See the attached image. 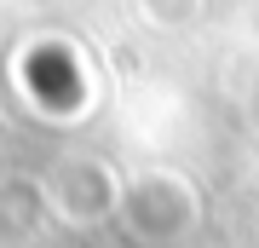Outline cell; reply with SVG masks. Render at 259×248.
<instances>
[{"label":"cell","instance_id":"cell-1","mask_svg":"<svg viewBox=\"0 0 259 248\" xmlns=\"http://www.w3.org/2000/svg\"><path fill=\"white\" fill-rule=\"evenodd\" d=\"M202 214L207 208H202V191H196L190 173H179V167H139V173H127L115 225L127 231L133 248H185L202 231Z\"/></svg>","mask_w":259,"mask_h":248},{"label":"cell","instance_id":"cell-2","mask_svg":"<svg viewBox=\"0 0 259 248\" xmlns=\"http://www.w3.org/2000/svg\"><path fill=\"white\" fill-rule=\"evenodd\" d=\"M121 191H127V173L104 156H64L47 167V196H52V220L69 231H98L115 225L121 214Z\"/></svg>","mask_w":259,"mask_h":248},{"label":"cell","instance_id":"cell-3","mask_svg":"<svg viewBox=\"0 0 259 248\" xmlns=\"http://www.w3.org/2000/svg\"><path fill=\"white\" fill-rule=\"evenodd\" d=\"M52 220L47 173H6L0 179V248H29Z\"/></svg>","mask_w":259,"mask_h":248},{"label":"cell","instance_id":"cell-4","mask_svg":"<svg viewBox=\"0 0 259 248\" xmlns=\"http://www.w3.org/2000/svg\"><path fill=\"white\" fill-rule=\"evenodd\" d=\"M207 0H133V18H139L150 35H185V29L202 23Z\"/></svg>","mask_w":259,"mask_h":248}]
</instances>
